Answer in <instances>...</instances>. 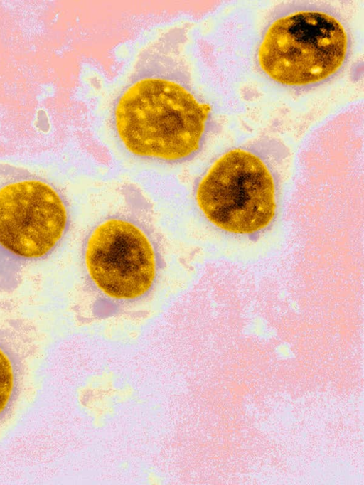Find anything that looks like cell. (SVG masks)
<instances>
[{"mask_svg":"<svg viewBox=\"0 0 364 485\" xmlns=\"http://www.w3.org/2000/svg\"><path fill=\"white\" fill-rule=\"evenodd\" d=\"M180 38L168 32L142 52L114 105L116 132L137 156L181 161L201 146L211 106L191 87Z\"/></svg>","mask_w":364,"mask_h":485,"instance_id":"1","label":"cell"},{"mask_svg":"<svg viewBox=\"0 0 364 485\" xmlns=\"http://www.w3.org/2000/svg\"><path fill=\"white\" fill-rule=\"evenodd\" d=\"M349 48L348 33L336 16L319 9H299L270 23L259 45L257 61L276 82L306 87L335 75Z\"/></svg>","mask_w":364,"mask_h":485,"instance_id":"2","label":"cell"},{"mask_svg":"<svg viewBox=\"0 0 364 485\" xmlns=\"http://www.w3.org/2000/svg\"><path fill=\"white\" fill-rule=\"evenodd\" d=\"M196 200L216 227L252 234L267 227L276 213L273 177L254 153L231 149L220 156L199 181Z\"/></svg>","mask_w":364,"mask_h":485,"instance_id":"3","label":"cell"},{"mask_svg":"<svg viewBox=\"0 0 364 485\" xmlns=\"http://www.w3.org/2000/svg\"><path fill=\"white\" fill-rule=\"evenodd\" d=\"M88 275L104 294L132 300L146 294L156 274L154 248L134 223L109 218L90 234L85 249Z\"/></svg>","mask_w":364,"mask_h":485,"instance_id":"4","label":"cell"},{"mask_svg":"<svg viewBox=\"0 0 364 485\" xmlns=\"http://www.w3.org/2000/svg\"><path fill=\"white\" fill-rule=\"evenodd\" d=\"M67 225L61 197L45 182L23 180L0 188V245L13 255L44 257L60 240Z\"/></svg>","mask_w":364,"mask_h":485,"instance_id":"5","label":"cell"},{"mask_svg":"<svg viewBox=\"0 0 364 485\" xmlns=\"http://www.w3.org/2000/svg\"><path fill=\"white\" fill-rule=\"evenodd\" d=\"M15 377L9 357L0 347V415L9 405L13 395Z\"/></svg>","mask_w":364,"mask_h":485,"instance_id":"6","label":"cell"}]
</instances>
